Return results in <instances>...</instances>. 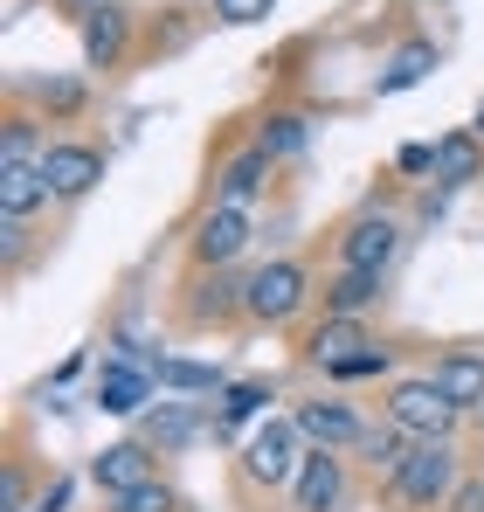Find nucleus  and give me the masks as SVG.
Returning <instances> with one entry per match:
<instances>
[{"label": "nucleus", "instance_id": "4be33fe9", "mask_svg": "<svg viewBox=\"0 0 484 512\" xmlns=\"http://www.w3.org/2000/svg\"><path fill=\"white\" fill-rule=\"evenodd\" d=\"M42 160H49V132L28 111H7V125H0V167H42Z\"/></svg>", "mask_w": 484, "mask_h": 512}, {"label": "nucleus", "instance_id": "bb28decb", "mask_svg": "<svg viewBox=\"0 0 484 512\" xmlns=\"http://www.w3.org/2000/svg\"><path fill=\"white\" fill-rule=\"evenodd\" d=\"M35 97H42V111H49V118H77L90 90H83L77 77H42V84H35Z\"/></svg>", "mask_w": 484, "mask_h": 512}, {"label": "nucleus", "instance_id": "a878e982", "mask_svg": "<svg viewBox=\"0 0 484 512\" xmlns=\"http://www.w3.org/2000/svg\"><path fill=\"white\" fill-rule=\"evenodd\" d=\"M153 381L187 388V395H215V388H222V374H215V367H194V360H153Z\"/></svg>", "mask_w": 484, "mask_h": 512}, {"label": "nucleus", "instance_id": "4468645a", "mask_svg": "<svg viewBox=\"0 0 484 512\" xmlns=\"http://www.w3.org/2000/svg\"><path fill=\"white\" fill-rule=\"evenodd\" d=\"M270 153H256V146H242V153H229L222 167H215V208H249L263 187H270Z\"/></svg>", "mask_w": 484, "mask_h": 512}, {"label": "nucleus", "instance_id": "6e6552de", "mask_svg": "<svg viewBox=\"0 0 484 512\" xmlns=\"http://www.w3.org/2000/svg\"><path fill=\"white\" fill-rule=\"evenodd\" d=\"M160 471H153V443H139V436H125V443H104L97 457H90V485L104 492V499H125V492H139V485H153Z\"/></svg>", "mask_w": 484, "mask_h": 512}, {"label": "nucleus", "instance_id": "aec40b11", "mask_svg": "<svg viewBox=\"0 0 484 512\" xmlns=\"http://www.w3.org/2000/svg\"><path fill=\"white\" fill-rule=\"evenodd\" d=\"M146 395H153V367H104L97 374V409H111V416H139Z\"/></svg>", "mask_w": 484, "mask_h": 512}, {"label": "nucleus", "instance_id": "2eb2a0df", "mask_svg": "<svg viewBox=\"0 0 484 512\" xmlns=\"http://www.w3.org/2000/svg\"><path fill=\"white\" fill-rule=\"evenodd\" d=\"M319 298H325V319H360L388 298V277L381 270H332Z\"/></svg>", "mask_w": 484, "mask_h": 512}, {"label": "nucleus", "instance_id": "a211bd4d", "mask_svg": "<svg viewBox=\"0 0 484 512\" xmlns=\"http://www.w3.org/2000/svg\"><path fill=\"white\" fill-rule=\"evenodd\" d=\"M49 201L56 194H49L42 167H0V222H35Z\"/></svg>", "mask_w": 484, "mask_h": 512}, {"label": "nucleus", "instance_id": "0eeeda50", "mask_svg": "<svg viewBox=\"0 0 484 512\" xmlns=\"http://www.w3.org/2000/svg\"><path fill=\"white\" fill-rule=\"evenodd\" d=\"M187 291H194V298H180V326L208 333V326H229V319H242V291H249V277H229V270H201Z\"/></svg>", "mask_w": 484, "mask_h": 512}, {"label": "nucleus", "instance_id": "393cba45", "mask_svg": "<svg viewBox=\"0 0 484 512\" xmlns=\"http://www.w3.org/2000/svg\"><path fill=\"white\" fill-rule=\"evenodd\" d=\"M263 402H270V381H236V388H222L215 429H236V423H249V416H256Z\"/></svg>", "mask_w": 484, "mask_h": 512}, {"label": "nucleus", "instance_id": "412c9836", "mask_svg": "<svg viewBox=\"0 0 484 512\" xmlns=\"http://www.w3.org/2000/svg\"><path fill=\"white\" fill-rule=\"evenodd\" d=\"M194 436H201V416H194V409H180V402H160V409H153V416L139 423V443H153L160 457L187 450Z\"/></svg>", "mask_w": 484, "mask_h": 512}, {"label": "nucleus", "instance_id": "473e14b6", "mask_svg": "<svg viewBox=\"0 0 484 512\" xmlns=\"http://www.w3.org/2000/svg\"><path fill=\"white\" fill-rule=\"evenodd\" d=\"M63 506H70V478H49L42 499H35V512H63Z\"/></svg>", "mask_w": 484, "mask_h": 512}, {"label": "nucleus", "instance_id": "cd10ccee", "mask_svg": "<svg viewBox=\"0 0 484 512\" xmlns=\"http://www.w3.org/2000/svg\"><path fill=\"white\" fill-rule=\"evenodd\" d=\"M111 512H180V492L153 478V485H139V492H125V499H111Z\"/></svg>", "mask_w": 484, "mask_h": 512}, {"label": "nucleus", "instance_id": "f8f14e48", "mask_svg": "<svg viewBox=\"0 0 484 512\" xmlns=\"http://www.w3.org/2000/svg\"><path fill=\"white\" fill-rule=\"evenodd\" d=\"M429 381L457 402V416H478L484 409V346H450V353H436Z\"/></svg>", "mask_w": 484, "mask_h": 512}, {"label": "nucleus", "instance_id": "c85d7f7f", "mask_svg": "<svg viewBox=\"0 0 484 512\" xmlns=\"http://www.w3.org/2000/svg\"><path fill=\"white\" fill-rule=\"evenodd\" d=\"M388 367H395V346H367V353L339 360V367H332V381H374V374H388Z\"/></svg>", "mask_w": 484, "mask_h": 512}, {"label": "nucleus", "instance_id": "ddd939ff", "mask_svg": "<svg viewBox=\"0 0 484 512\" xmlns=\"http://www.w3.org/2000/svg\"><path fill=\"white\" fill-rule=\"evenodd\" d=\"M298 436L312 443V450H360V436H367V423L346 409V402H298Z\"/></svg>", "mask_w": 484, "mask_h": 512}, {"label": "nucleus", "instance_id": "20e7f679", "mask_svg": "<svg viewBox=\"0 0 484 512\" xmlns=\"http://www.w3.org/2000/svg\"><path fill=\"white\" fill-rule=\"evenodd\" d=\"M305 436L291 416H270V423H256V436L242 443V478L256 485V492H277V485H291L298 478V464H305Z\"/></svg>", "mask_w": 484, "mask_h": 512}, {"label": "nucleus", "instance_id": "7ed1b4c3", "mask_svg": "<svg viewBox=\"0 0 484 512\" xmlns=\"http://www.w3.org/2000/svg\"><path fill=\"white\" fill-rule=\"evenodd\" d=\"M381 416H388L395 429H408L415 443H450V436H457V423H464V416H457V402H450L429 374H402V381L388 388Z\"/></svg>", "mask_w": 484, "mask_h": 512}, {"label": "nucleus", "instance_id": "dca6fc26", "mask_svg": "<svg viewBox=\"0 0 484 512\" xmlns=\"http://www.w3.org/2000/svg\"><path fill=\"white\" fill-rule=\"evenodd\" d=\"M367 346H381V340H374V333H367L360 319H319V326L305 333V360L332 374L339 360H353V353H367Z\"/></svg>", "mask_w": 484, "mask_h": 512}, {"label": "nucleus", "instance_id": "7c9ffc66", "mask_svg": "<svg viewBox=\"0 0 484 512\" xmlns=\"http://www.w3.org/2000/svg\"><path fill=\"white\" fill-rule=\"evenodd\" d=\"M270 7H277V0H215V21L249 28V21H270Z\"/></svg>", "mask_w": 484, "mask_h": 512}, {"label": "nucleus", "instance_id": "f3484780", "mask_svg": "<svg viewBox=\"0 0 484 512\" xmlns=\"http://www.w3.org/2000/svg\"><path fill=\"white\" fill-rule=\"evenodd\" d=\"M484 187V139L464 125V132H443L436 139V187Z\"/></svg>", "mask_w": 484, "mask_h": 512}, {"label": "nucleus", "instance_id": "f704fd0d", "mask_svg": "<svg viewBox=\"0 0 484 512\" xmlns=\"http://www.w3.org/2000/svg\"><path fill=\"white\" fill-rule=\"evenodd\" d=\"M478 471H484V443H478Z\"/></svg>", "mask_w": 484, "mask_h": 512}, {"label": "nucleus", "instance_id": "6ab92c4d", "mask_svg": "<svg viewBox=\"0 0 484 512\" xmlns=\"http://www.w3.org/2000/svg\"><path fill=\"white\" fill-rule=\"evenodd\" d=\"M436 70V42L429 35H415V42H402L388 63H381V77H374V97H395V90H415L422 77Z\"/></svg>", "mask_w": 484, "mask_h": 512}, {"label": "nucleus", "instance_id": "c9c22d12", "mask_svg": "<svg viewBox=\"0 0 484 512\" xmlns=\"http://www.w3.org/2000/svg\"><path fill=\"white\" fill-rule=\"evenodd\" d=\"M478 429H484V409H478Z\"/></svg>", "mask_w": 484, "mask_h": 512}, {"label": "nucleus", "instance_id": "5701e85b", "mask_svg": "<svg viewBox=\"0 0 484 512\" xmlns=\"http://www.w3.org/2000/svg\"><path fill=\"white\" fill-rule=\"evenodd\" d=\"M360 457H367V471L388 485L408 457H415V436H408V429H395V423H381V429H367V436H360Z\"/></svg>", "mask_w": 484, "mask_h": 512}, {"label": "nucleus", "instance_id": "423d86ee", "mask_svg": "<svg viewBox=\"0 0 484 512\" xmlns=\"http://www.w3.org/2000/svg\"><path fill=\"white\" fill-rule=\"evenodd\" d=\"M395 256H402V222L381 215V208H367V215H353L339 229V270H381L388 277Z\"/></svg>", "mask_w": 484, "mask_h": 512}, {"label": "nucleus", "instance_id": "f257e3e1", "mask_svg": "<svg viewBox=\"0 0 484 512\" xmlns=\"http://www.w3.org/2000/svg\"><path fill=\"white\" fill-rule=\"evenodd\" d=\"M457 485H464L457 450H450V443H415V457L388 478V506L395 512H443Z\"/></svg>", "mask_w": 484, "mask_h": 512}, {"label": "nucleus", "instance_id": "e433bc0d", "mask_svg": "<svg viewBox=\"0 0 484 512\" xmlns=\"http://www.w3.org/2000/svg\"><path fill=\"white\" fill-rule=\"evenodd\" d=\"M90 7H97V0H90Z\"/></svg>", "mask_w": 484, "mask_h": 512}, {"label": "nucleus", "instance_id": "72a5a7b5", "mask_svg": "<svg viewBox=\"0 0 484 512\" xmlns=\"http://www.w3.org/2000/svg\"><path fill=\"white\" fill-rule=\"evenodd\" d=\"M471 132H478V139H484V118H478V125H471Z\"/></svg>", "mask_w": 484, "mask_h": 512}, {"label": "nucleus", "instance_id": "9d476101", "mask_svg": "<svg viewBox=\"0 0 484 512\" xmlns=\"http://www.w3.org/2000/svg\"><path fill=\"white\" fill-rule=\"evenodd\" d=\"M346 499V450H305L291 478V512H339Z\"/></svg>", "mask_w": 484, "mask_h": 512}, {"label": "nucleus", "instance_id": "1a4fd4ad", "mask_svg": "<svg viewBox=\"0 0 484 512\" xmlns=\"http://www.w3.org/2000/svg\"><path fill=\"white\" fill-rule=\"evenodd\" d=\"M42 180L56 201H83L97 180H104V153L90 139H49V160H42Z\"/></svg>", "mask_w": 484, "mask_h": 512}, {"label": "nucleus", "instance_id": "b1692460", "mask_svg": "<svg viewBox=\"0 0 484 512\" xmlns=\"http://www.w3.org/2000/svg\"><path fill=\"white\" fill-rule=\"evenodd\" d=\"M305 139H312V118H305V111H270V118L256 125V153H270V160L305 153Z\"/></svg>", "mask_w": 484, "mask_h": 512}, {"label": "nucleus", "instance_id": "39448f33", "mask_svg": "<svg viewBox=\"0 0 484 512\" xmlns=\"http://www.w3.org/2000/svg\"><path fill=\"white\" fill-rule=\"evenodd\" d=\"M249 236H256V222H249V208H201V222H194V236H187V256H194V270H229L242 250H249Z\"/></svg>", "mask_w": 484, "mask_h": 512}, {"label": "nucleus", "instance_id": "2f4dec72", "mask_svg": "<svg viewBox=\"0 0 484 512\" xmlns=\"http://www.w3.org/2000/svg\"><path fill=\"white\" fill-rule=\"evenodd\" d=\"M443 512H484V471H471V478L450 492V506H443Z\"/></svg>", "mask_w": 484, "mask_h": 512}, {"label": "nucleus", "instance_id": "c756f323", "mask_svg": "<svg viewBox=\"0 0 484 512\" xmlns=\"http://www.w3.org/2000/svg\"><path fill=\"white\" fill-rule=\"evenodd\" d=\"M0 512H35V499H28V471H21V457H7V478H0Z\"/></svg>", "mask_w": 484, "mask_h": 512}, {"label": "nucleus", "instance_id": "f03ea898", "mask_svg": "<svg viewBox=\"0 0 484 512\" xmlns=\"http://www.w3.org/2000/svg\"><path fill=\"white\" fill-rule=\"evenodd\" d=\"M312 270L298 256H270L263 270H249V291H242V319L249 326H291L305 305H312Z\"/></svg>", "mask_w": 484, "mask_h": 512}, {"label": "nucleus", "instance_id": "9b49d317", "mask_svg": "<svg viewBox=\"0 0 484 512\" xmlns=\"http://www.w3.org/2000/svg\"><path fill=\"white\" fill-rule=\"evenodd\" d=\"M83 70H118L125 63V49H132V14L118 7V0H97L90 14H83Z\"/></svg>", "mask_w": 484, "mask_h": 512}]
</instances>
